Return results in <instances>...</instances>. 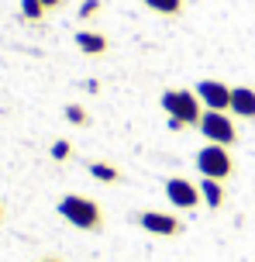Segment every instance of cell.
Returning <instances> with one entry per match:
<instances>
[{
	"instance_id": "obj_10",
	"label": "cell",
	"mask_w": 255,
	"mask_h": 262,
	"mask_svg": "<svg viewBox=\"0 0 255 262\" xmlns=\"http://www.w3.org/2000/svg\"><path fill=\"white\" fill-rule=\"evenodd\" d=\"M86 172L94 176L97 183H107V186L124 183V169H121V166H114V162H107V159H94V162H86Z\"/></svg>"
},
{
	"instance_id": "obj_1",
	"label": "cell",
	"mask_w": 255,
	"mask_h": 262,
	"mask_svg": "<svg viewBox=\"0 0 255 262\" xmlns=\"http://www.w3.org/2000/svg\"><path fill=\"white\" fill-rule=\"evenodd\" d=\"M55 210H59V217H62V221H69L76 231L100 235V231L107 228V210H104V204H100V200H94V196L62 193V196H59V204H55Z\"/></svg>"
},
{
	"instance_id": "obj_7",
	"label": "cell",
	"mask_w": 255,
	"mask_h": 262,
	"mask_svg": "<svg viewBox=\"0 0 255 262\" xmlns=\"http://www.w3.org/2000/svg\"><path fill=\"white\" fill-rule=\"evenodd\" d=\"M193 90L200 97L203 111H228L231 107V86L224 79H200Z\"/></svg>"
},
{
	"instance_id": "obj_15",
	"label": "cell",
	"mask_w": 255,
	"mask_h": 262,
	"mask_svg": "<svg viewBox=\"0 0 255 262\" xmlns=\"http://www.w3.org/2000/svg\"><path fill=\"white\" fill-rule=\"evenodd\" d=\"M49 156H52L55 162H69V159L76 156V148H73V142H69V138H55L52 148H49Z\"/></svg>"
},
{
	"instance_id": "obj_11",
	"label": "cell",
	"mask_w": 255,
	"mask_h": 262,
	"mask_svg": "<svg viewBox=\"0 0 255 262\" xmlns=\"http://www.w3.org/2000/svg\"><path fill=\"white\" fill-rule=\"evenodd\" d=\"M200 196H203V207L207 210H221L224 200H228V190L221 180H200Z\"/></svg>"
},
{
	"instance_id": "obj_8",
	"label": "cell",
	"mask_w": 255,
	"mask_h": 262,
	"mask_svg": "<svg viewBox=\"0 0 255 262\" xmlns=\"http://www.w3.org/2000/svg\"><path fill=\"white\" fill-rule=\"evenodd\" d=\"M228 114L235 121H255V86H231Z\"/></svg>"
},
{
	"instance_id": "obj_6",
	"label": "cell",
	"mask_w": 255,
	"mask_h": 262,
	"mask_svg": "<svg viewBox=\"0 0 255 262\" xmlns=\"http://www.w3.org/2000/svg\"><path fill=\"white\" fill-rule=\"evenodd\" d=\"M162 190H166V200H169L176 210H197L203 204L200 183H193V180H187V176H169Z\"/></svg>"
},
{
	"instance_id": "obj_14",
	"label": "cell",
	"mask_w": 255,
	"mask_h": 262,
	"mask_svg": "<svg viewBox=\"0 0 255 262\" xmlns=\"http://www.w3.org/2000/svg\"><path fill=\"white\" fill-rule=\"evenodd\" d=\"M21 17L31 21V25H41V21L49 17V11H45V4H41V0H21Z\"/></svg>"
},
{
	"instance_id": "obj_9",
	"label": "cell",
	"mask_w": 255,
	"mask_h": 262,
	"mask_svg": "<svg viewBox=\"0 0 255 262\" xmlns=\"http://www.w3.org/2000/svg\"><path fill=\"white\" fill-rule=\"evenodd\" d=\"M76 49L90 59H104L110 52V38L100 31H76Z\"/></svg>"
},
{
	"instance_id": "obj_17",
	"label": "cell",
	"mask_w": 255,
	"mask_h": 262,
	"mask_svg": "<svg viewBox=\"0 0 255 262\" xmlns=\"http://www.w3.org/2000/svg\"><path fill=\"white\" fill-rule=\"evenodd\" d=\"M41 4H45V11L52 14V11H62V7H66L69 0H41Z\"/></svg>"
},
{
	"instance_id": "obj_20",
	"label": "cell",
	"mask_w": 255,
	"mask_h": 262,
	"mask_svg": "<svg viewBox=\"0 0 255 262\" xmlns=\"http://www.w3.org/2000/svg\"><path fill=\"white\" fill-rule=\"evenodd\" d=\"M4 217H7V207H4V200H0V224H4Z\"/></svg>"
},
{
	"instance_id": "obj_16",
	"label": "cell",
	"mask_w": 255,
	"mask_h": 262,
	"mask_svg": "<svg viewBox=\"0 0 255 262\" xmlns=\"http://www.w3.org/2000/svg\"><path fill=\"white\" fill-rule=\"evenodd\" d=\"M100 11H104V0H83L80 4V21H94V17H100Z\"/></svg>"
},
{
	"instance_id": "obj_19",
	"label": "cell",
	"mask_w": 255,
	"mask_h": 262,
	"mask_svg": "<svg viewBox=\"0 0 255 262\" xmlns=\"http://www.w3.org/2000/svg\"><path fill=\"white\" fill-rule=\"evenodd\" d=\"M38 262H62L59 255H45V259H38Z\"/></svg>"
},
{
	"instance_id": "obj_12",
	"label": "cell",
	"mask_w": 255,
	"mask_h": 262,
	"mask_svg": "<svg viewBox=\"0 0 255 262\" xmlns=\"http://www.w3.org/2000/svg\"><path fill=\"white\" fill-rule=\"evenodd\" d=\"M152 14H159V17H169V21H176V17H183L187 14V0H142Z\"/></svg>"
},
{
	"instance_id": "obj_4",
	"label": "cell",
	"mask_w": 255,
	"mask_h": 262,
	"mask_svg": "<svg viewBox=\"0 0 255 262\" xmlns=\"http://www.w3.org/2000/svg\"><path fill=\"white\" fill-rule=\"evenodd\" d=\"M207 138V142L214 145H224V148H231V145H238V121L231 118L228 111H203L200 118V128H197Z\"/></svg>"
},
{
	"instance_id": "obj_5",
	"label": "cell",
	"mask_w": 255,
	"mask_h": 262,
	"mask_svg": "<svg viewBox=\"0 0 255 262\" xmlns=\"http://www.w3.org/2000/svg\"><path fill=\"white\" fill-rule=\"evenodd\" d=\"M131 221L155 238H179L187 231V221L169 214V210H138V214H131Z\"/></svg>"
},
{
	"instance_id": "obj_13",
	"label": "cell",
	"mask_w": 255,
	"mask_h": 262,
	"mask_svg": "<svg viewBox=\"0 0 255 262\" xmlns=\"http://www.w3.org/2000/svg\"><path fill=\"white\" fill-rule=\"evenodd\" d=\"M62 114H66V121L73 124V128H90V124H94L90 111H86L83 104H66V111H62Z\"/></svg>"
},
{
	"instance_id": "obj_18",
	"label": "cell",
	"mask_w": 255,
	"mask_h": 262,
	"mask_svg": "<svg viewBox=\"0 0 255 262\" xmlns=\"http://www.w3.org/2000/svg\"><path fill=\"white\" fill-rule=\"evenodd\" d=\"M169 131H187V124H183V121H176V118H169Z\"/></svg>"
},
{
	"instance_id": "obj_3",
	"label": "cell",
	"mask_w": 255,
	"mask_h": 262,
	"mask_svg": "<svg viewBox=\"0 0 255 262\" xmlns=\"http://www.w3.org/2000/svg\"><path fill=\"white\" fill-rule=\"evenodd\" d=\"M197 172H200L203 180H221V183H228L231 176H235V159H231V148L224 145H214L207 142L203 148H197Z\"/></svg>"
},
{
	"instance_id": "obj_2",
	"label": "cell",
	"mask_w": 255,
	"mask_h": 262,
	"mask_svg": "<svg viewBox=\"0 0 255 262\" xmlns=\"http://www.w3.org/2000/svg\"><path fill=\"white\" fill-rule=\"evenodd\" d=\"M162 111L169 114V118L183 121L187 128H200V118H203V104L197 90H187V86H173V90H166L159 97Z\"/></svg>"
}]
</instances>
